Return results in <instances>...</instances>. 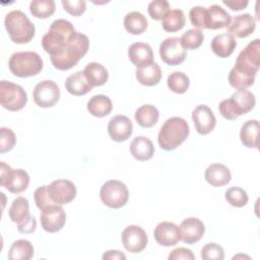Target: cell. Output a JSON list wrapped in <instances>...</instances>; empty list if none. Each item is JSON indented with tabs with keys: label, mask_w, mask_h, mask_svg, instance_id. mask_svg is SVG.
<instances>
[{
	"label": "cell",
	"mask_w": 260,
	"mask_h": 260,
	"mask_svg": "<svg viewBox=\"0 0 260 260\" xmlns=\"http://www.w3.org/2000/svg\"><path fill=\"white\" fill-rule=\"evenodd\" d=\"M76 34L77 31L70 21L62 18L56 19L51 23L48 32L44 35L42 47L50 57L55 56L70 44Z\"/></svg>",
	"instance_id": "6da1fadb"
},
{
	"label": "cell",
	"mask_w": 260,
	"mask_h": 260,
	"mask_svg": "<svg viewBox=\"0 0 260 260\" xmlns=\"http://www.w3.org/2000/svg\"><path fill=\"white\" fill-rule=\"evenodd\" d=\"M89 48L88 38L81 32L76 34L70 44L64 48L59 54L51 56L53 66L58 70H69L74 67L79 60L84 57Z\"/></svg>",
	"instance_id": "7a4b0ae2"
},
{
	"label": "cell",
	"mask_w": 260,
	"mask_h": 260,
	"mask_svg": "<svg viewBox=\"0 0 260 260\" xmlns=\"http://www.w3.org/2000/svg\"><path fill=\"white\" fill-rule=\"evenodd\" d=\"M190 133L187 121L181 117H171L162 124L157 135L160 148L173 150L181 145Z\"/></svg>",
	"instance_id": "3957f363"
},
{
	"label": "cell",
	"mask_w": 260,
	"mask_h": 260,
	"mask_svg": "<svg viewBox=\"0 0 260 260\" xmlns=\"http://www.w3.org/2000/svg\"><path fill=\"white\" fill-rule=\"evenodd\" d=\"M4 25L10 40L15 44H26L35 37V24L20 10L9 11L5 15Z\"/></svg>",
	"instance_id": "277c9868"
},
{
	"label": "cell",
	"mask_w": 260,
	"mask_h": 260,
	"mask_svg": "<svg viewBox=\"0 0 260 260\" xmlns=\"http://www.w3.org/2000/svg\"><path fill=\"white\" fill-rule=\"evenodd\" d=\"M8 66L13 75L17 77H29L42 71L43 60L36 52H16L10 56Z\"/></svg>",
	"instance_id": "5b68a950"
},
{
	"label": "cell",
	"mask_w": 260,
	"mask_h": 260,
	"mask_svg": "<svg viewBox=\"0 0 260 260\" xmlns=\"http://www.w3.org/2000/svg\"><path fill=\"white\" fill-rule=\"evenodd\" d=\"M0 103L4 109L16 112L23 109L26 105L27 94L19 84L7 80H1Z\"/></svg>",
	"instance_id": "8992f818"
},
{
	"label": "cell",
	"mask_w": 260,
	"mask_h": 260,
	"mask_svg": "<svg viewBox=\"0 0 260 260\" xmlns=\"http://www.w3.org/2000/svg\"><path fill=\"white\" fill-rule=\"evenodd\" d=\"M102 202L110 208L123 207L129 198L127 186L118 180H109L103 184L100 191Z\"/></svg>",
	"instance_id": "52a82bcc"
},
{
	"label": "cell",
	"mask_w": 260,
	"mask_h": 260,
	"mask_svg": "<svg viewBox=\"0 0 260 260\" xmlns=\"http://www.w3.org/2000/svg\"><path fill=\"white\" fill-rule=\"evenodd\" d=\"M0 184L9 192L18 194L26 190L29 184V176L22 169L13 170L9 165L1 161Z\"/></svg>",
	"instance_id": "ba28073f"
},
{
	"label": "cell",
	"mask_w": 260,
	"mask_h": 260,
	"mask_svg": "<svg viewBox=\"0 0 260 260\" xmlns=\"http://www.w3.org/2000/svg\"><path fill=\"white\" fill-rule=\"evenodd\" d=\"M34 102L41 108H51L60 99V89L53 80H43L39 82L32 92Z\"/></svg>",
	"instance_id": "9c48e42d"
},
{
	"label": "cell",
	"mask_w": 260,
	"mask_h": 260,
	"mask_svg": "<svg viewBox=\"0 0 260 260\" xmlns=\"http://www.w3.org/2000/svg\"><path fill=\"white\" fill-rule=\"evenodd\" d=\"M160 59L168 65L176 66L184 62L187 52L182 47L180 39L177 37L167 38L159 45Z\"/></svg>",
	"instance_id": "30bf717a"
},
{
	"label": "cell",
	"mask_w": 260,
	"mask_h": 260,
	"mask_svg": "<svg viewBox=\"0 0 260 260\" xmlns=\"http://www.w3.org/2000/svg\"><path fill=\"white\" fill-rule=\"evenodd\" d=\"M236 66L257 74L260 66V40L255 39L250 42L238 55Z\"/></svg>",
	"instance_id": "8fae6325"
},
{
	"label": "cell",
	"mask_w": 260,
	"mask_h": 260,
	"mask_svg": "<svg viewBox=\"0 0 260 260\" xmlns=\"http://www.w3.org/2000/svg\"><path fill=\"white\" fill-rule=\"evenodd\" d=\"M124 248L130 253H139L147 245V235L139 225L131 224L124 229L121 235Z\"/></svg>",
	"instance_id": "7c38bea8"
},
{
	"label": "cell",
	"mask_w": 260,
	"mask_h": 260,
	"mask_svg": "<svg viewBox=\"0 0 260 260\" xmlns=\"http://www.w3.org/2000/svg\"><path fill=\"white\" fill-rule=\"evenodd\" d=\"M66 222V213L62 205L54 204L46 207L41 213V225L48 233H57Z\"/></svg>",
	"instance_id": "4fadbf2b"
},
{
	"label": "cell",
	"mask_w": 260,
	"mask_h": 260,
	"mask_svg": "<svg viewBox=\"0 0 260 260\" xmlns=\"http://www.w3.org/2000/svg\"><path fill=\"white\" fill-rule=\"evenodd\" d=\"M48 193L50 198L58 205H64L71 202L76 196L75 185L65 179H58L53 181L48 186Z\"/></svg>",
	"instance_id": "5bb4252c"
},
{
	"label": "cell",
	"mask_w": 260,
	"mask_h": 260,
	"mask_svg": "<svg viewBox=\"0 0 260 260\" xmlns=\"http://www.w3.org/2000/svg\"><path fill=\"white\" fill-rule=\"evenodd\" d=\"M192 120L196 131L201 135L210 133L216 125L215 116L206 105H199L192 111Z\"/></svg>",
	"instance_id": "9a60e30c"
},
{
	"label": "cell",
	"mask_w": 260,
	"mask_h": 260,
	"mask_svg": "<svg viewBox=\"0 0 260 260\" xmlns=\"http://www.w3.org/2000/svg\"><path fill=\"white\" fill-rule=\"evenodd\" d=\"M205 232L204 223L197 217L185 218L180 226V241L186 244H194L201 240Z\"/></svg>",
	"instance_id": "2e32d148"
},
{
	"label": "cell",
	"mask_w": 260,
	"mask_h": 260,
	"mask_svg": "<svg viewBox=\"0 0 260 260\" xmlns=\"http://www.w3.org/2000/svg\"><path fill=\"white\" fill-rule=\"evenodd\" d=\"M133 132L131 120L124 115H117L111 118L108 124V133L112 140L122 142L127 140Z\"/></svg>",
	"instance_id": "e0dca14e"
},
{
	"label": "cell",
	"mask_w": 260,
	"mask_h": 260,
	"mask_svg": "<svg viewBox=\"0 0 260 260\" xmlns=\"http://www.w3.org/2000/svg\"><path fill=\"white\" fill-rule=\"evenodd\" d=\"M153 237L160 246H175L180 241L179 226L171 221H161L155 226Z\"/></svg>",
	"instance_id": "ac0fdd59"
},
{
	"label": "cell",
	"mask_w": 260,
	"mask_h": 260,
	"mask_svg": "<svg viewBox=\"0 0 260 260\" xmlns=\"http://www.w3.org/2000/svg\"><path fill=\"white\" fill-rule=\"evenodd\" d=\"M256 27V21L250 13L236 15L228 26V32L235 39H244L253 34Z\"/></svg>",
	"instance_id": "d6986e66"
},
{
	"label": "cell",
	"mask_w": 260,
	"mask_h": 260,
	"mask_svg": "<svg viewBox=\"0 0 260 260\" xmlns=\"http://www.w3.org/2000/svg\"><path fill=\"white\" fill-rule=\"evenodd\" d=\"M232 21L230 13L217 4L206 8V28L218 29L228 27Z\"/></svg>",
	"instance_id": "ffe728a7"
},
{
	"label": "cell",
	"mask_w": 260,
	"mask_h": 260,
	"mask_svg": "<svg viewBox=\"0 0 260 260\" xmlns=\"http://www.w3.org/2000/svg\"><path fill=\"white\" fill-rule=\"evenodd\" d=\"M128 57L136 67H141L153 62L152 49L148 44L143 42H136L130 45Z\"/></svg>",
	"instance_id": "44dd1931"
},
{
	"label": "cell",
	"mask_w": 260,
	"mask_h": 260,
	"mask_svg": "<svg viewBox=\"0 0 260 260\" xmlns=\"http://www.w3.org/2000/svg\"><path fill=\"white\" fill-rule=\"evenodd\" d=\"M205 180L212 187H221L231 182L232 175L229 168L222 164H211L204 173Z\"/></svg>",
	"instance_id": "7402d4cb"
},
{
	"label": "cell",
	"mask_w": 260,
	"mask_h": 260,
	"mask_svg": "<svg viewBox=\"0 0 260 260\" xmlns=\"http://www.w3.org/2000/svg\"><path fill=\"white\" fill-rule=\"evenodd\" d=\"M212 52L220 58H228L233 54L237 47L236 39L229 32L215 36L210 44Z\"/></svg>",
	"instance_id": "603a6c76"
},
{
	"label": "cell",
	"mask_w": 260,
	"mask_h": 260,
	"mask_svg": "<svg viewBox=\"0 0 260 260\" xmlns=\"http://www.w3.org/2000/svg\"><path fill=\"white\" fill-rule=\"evenodd\" d=\"M230 102L235 108L238 116L249 113L256 104L254 93L248 89H238L230 98Z\"/></svg>",
	"instance_id": "cb8c5ba5"
},
{
	"label": "cell",
	"mask_w": 260,
	"mask_h": 260,
	"mask_svg": "<svg viewBox=\"0 0 260 260\" xmlns=\"http://www.w3.org/2000/svg\"><path fill=\"white\" fill-rule=\"evenodd\" d=\"M129 150L135 159L143 161L148 160L153 156L154 146L149 138L137 136L131 141Z\"/></svg>",
	"instance_id": "d4e9b609"
},
{
	"label": "cell",
	"mask_w": 260,
	"mask_h": 260,
	"mask_svg": "<svg viewBox=\"0 0 260 260\" xmlns=\"http://www.w3.org/2000/svg\"><path fill=\"white\" fill-rule=\"evenodd\" d=\"M135 73L138 82L146 86H153L157 84L161 78L160 67L155 62H151L147 65L137 67Z\"/></svg>",
	"instance_id": "484cf974"
},
{
	"label": "cell",
	"mask_w": 260,
	"mask_h": 260,
	"mask_svg": "<svg viewBox=\"0 0 260 260\" xmlns=\"http://www.w3.org/2000/svg\"><path fill=\"white\" fill-rule=\"evenodd\" d=\"M65 87L72 95H84L92 89L83 71H77L67 77Z\"/></svg>",
	"instance_id": "4316f807"
},
{
	"label": "cell",
	"mask_w": 260,
	"mask_h": 260,
	"mask_svg": "<svg viewBox=\"0 0 260 260\" xmlns=\"http://www.w3.org/2000/svg\"><path fill=\"white\" fill-rule=\"evenodd\" d=\"M256 74L234 66L229 73V82L236 89H247L255 81Z\"/></svg>",
	"instance_id": "83f0119b"
},
{
	"label": "cell",
	"mask_w": 260,
	"mask_h": 260,
	"mask_svg": "<svg viewBox=\"0 0 260 260\" xmlns=\"http://www.w3.org/2000/svg\"><path fill=\"white\" fill-rule=\"evenodd\" d=\"M259 122L257 120H248L245 122L240 131L242 143L248 148H258L259 145Z\"/></svg>",
	"instance_id": "f1b7e54d"
},
{
	"label": "cell",
	"mask_w": 260,
	"mask_h": 260,
	"mask_svg": "<svg viewBox=\"0 0 260 260\" xmlns=\"http://www.w3.org/2000/svg\"><path fill=\"white\" fill-rule=\"evenodd\" d=\"M112 101L105 94L93 95L87 102V111L94 117H106L112 112Z\"/></svg>",
	"instance_id": "f546056e"
},
{
	"label": "cell",
	"mask_w": 260,
	"mask_h": 260,
	"mask_svg": "<svg viewBox=\"0 0 260 260\" xmlns=\"http://www.w3.org/2000/svg\"><path fill=\"white\" fill-rule=\"evenodd\" d=\"M83 73L92 87L104 85L109 78L108 70L98 62L88 63L84 67Z\"/></svg>",
	"instance_id": "4dcf8cb0"
},
{
	"label": "cell",
	"mask_w": 260,
	"mask_h": 260,
	"mask_svg": "<svg viewBox=\"0 0 260 260\" xmlns=\"http://www.w3.org/2000/svg\"><path fill=\"white\" fill-rule=\"evenodd\" d=\"M124 27L131 35H141L147 28L146 17L139 11H131L124 17Z\"/></svg>",
	"instance_id": "1f68e13d"
},
{
	"label": "cell",
	"mask_w": 260,
	"mask_h": 260,
	"mask_svg": "<svg viewBox=\"0 0 260 260\" xmlns=\"http://www.w3.org/2000/svg\"><path fill=\"white\" fill-rule=\"evenodd\" d=\"M159 118L158 110L152 105H143L139 107L135 112L136 122L144 128H150L154 126Z\"/></svg>",
	"instance_id": "d6a6232c"
},
{
	"label": "cell",
	"mask_w": 260,
	"mask_h": 260,
	"mask_svg": "<svg viewBox=\"0 0 260 260\" xmlns=\"http://www.w3.org/2000/svg\"><path fill=\"white\" fill-rule=\"evenodd\" d=\"M34 247L27 240H16L12 243L9 252L8 259L10 260H29L34 256Z\"/></svg>",
	"instance_id": "836d02e7"
},
{
	"label": "cell",
	"mask_w": 260,
	"mask_h": 260,
	"mask_svg": "<svg viewBox=\"0 0 260 260\" xmlns=\"http://www.w3.org/2000/svg\"><path fill=\"white\" fill-rule=\"evenodd\" d=\"M186 17L181 9H170L161 19V26L168 32H175L185 25Z\"/></svg>",
	"instance_id": "e575fe53"
},
{
	"label": "cell",
	"mask_w": 260,
	"mask_h": 260,
	"mask_svg": "<svg viewBox=\"0 0 260 260\" xmlns=\"http://www.w3.org/2000/svg\"><path fill=\"white\" fill-rule=\"evenodd\" d=\"M8 214L10 219L13 222L19 223L26 219L30 214H29V203L28 200L24 197H16L12 203L11 206L9 207Z\"/></svg>",
	"instance_id": "d590c367"
},
{
	"label": "cell",
	"mask_w": 260,
	"mask_h": 260,
	"mask_svg": "<svg viewBox=\"0 0 260 260\" xmlns=\"http://www.w3.org/2000/svg\"><path fill=\"white\" fill-rule=\"evenodd\" d=\"M56 5L53 0H32L29 3V11L37 18H48L55 12Z\"/></svg>",
	"instance_id": "8d00e7d4"
},
{
	"label": "cell",
	"mask_w": 260,
	"mask_h": 260,
	"mask_svg": "<svg viewBox=\"0 0 260 260\" xmlns=\"http://www.w3.org/2000/svg\"><path fill=\"white\" fill-rule=\"evenodd\" d=\"M204 41V35L201 29L190 28L185 31L180 38L182 47L185 50H195L198 49Z\"/></svg>",
	"instance_id": "74e56055"
},
{
	"label": "cell",
	"mask_w": 260,
	"mask_h": 260,
	"mask_svg": "<svg viewBox=\"0 0 260 260\" xmlns=\"http://www.w3.org/2000/svg\"><path fill=\"white\" fill-rule=\"evenodd\" d=\"M168 87L176 93H184L187 91L190 85L189 77L181 71H174L168 76Z\"/></svg>",
	"instance_id": "f35d334b"
},
{
	"label": "cell",
	"mask_w": 260,
	"mask_h": 260,
	"mask_svg": "<svg viewBox=\"0 0 260 260\" xmlns=\"http://www.w3.org/2000/svg\"><path fill=\"white\" fill-rule=\"evenodd\" d=\"M225 200L234 207H243L248 203L247 192L240 187H231L224 193Z\"/></svg>",
	"instance_id": "ab89813d"
},
{
	"label": "cell",
	"mask_w": 260,
	"mask_h": 260,
	"mask_svg": "<svg viewBox=\"0 0 260 260\" xmlns=\"http://www.w3.org/2000/svg\"><path fill=\"white\" fill-rule=\"evenodd\" d=\"M170 10V4L166 0H153L148 4V14L154 20H161Z\"/></svg>",
	"instance_id": "60d3db41"
},
{
	"label": "cell",
	"mask_w": 260,
	"mask_h": 260,
	"mask_svg": "<svg viewBox=\"0 0 260 260\" xmlns=\"http://www.w3.org/2000/svg\"><path fill=\"white\" fill-rule=\"evenodd\" d=\"M201 258L204 260H222L224 258V251L220 245L208 243L201 249Z\"/></svg>",
	"instance_id": "b9f144b4"
},
{
	"label": "cell",
	"mask_w": 260,
	"mask_h": 260,
	"mask_svg": "<svg viewBox=\"0 0 260 260\" xmlns=\"http://www.w3.org/2000/svg\"><path fill=\"white\" fill-rule=\"evenodd\" d=\"M0 152L5 153L10 151L16 143V137L14 132L6 127L0 128Z\"/></svg>",
	"instance_id": "7bdbcfd3"
},
{
	"label": "cell",
	"mask_w": 260,
	"mask_h": 260,
	"mask_svg": "<svg viewBox=\"0 0 260 260\" xmlns=\"http://www.w3.org/2000/svg\"><path fill=\"white\" fill-rule=\"evenodd\" d=\"M191 23L198 29L206 28V8L203 6H194L189 11Z\"/></svg>",
	"instance_id": "ee69618b"
},
{
	"label": "cell",
	"mask_w": 260,
	"mask_h": 260,
	"mask_svg": "<svg viewBox=\"0 0 260 260\" xmlns=\"http://www.w3.org/2000/svg\"><path fill=\"white\" fill-rule=\"evenodd\" d=\"M34 199H35V202H36V205L37 207L40 209V210H43L45 209L46 207L48 206H51V205H54L56 204L49 196V193H48V186H41L39 188L36 189L35 193H34Z\"/></svg>",
	"instance_id": "f6af8a7d"
},
{
	"label": "cell",
	"mask_w": 260,
	"mask_h": 260,
	"mask_svg": "<svg viewBox=\"0 0 260 260\" xmlns=\"http://www.w3.org/2000/svg\"><path fill=\"white\" fill-rule=\"evenodd\" d=\"M61 3L64 10L73 16H79L86 10L84 0H62Z\"/></svg>",
	"instance_id": "bcb514c9"
},
{
	"label": "cell",
	"mask_w": 260,
	"mask_h": 260,
	"mask_svg": "<svg viewBox=\"0 0 260 260\" xmlns=\"http://www.w3.org/2000/svg\"><path fill=\"white\" fill-rule=\"evenodd\" d=\"M218 111L223 118L226 120H236L239 116L230 102V99L222 100L218 105Z\"/></svg>",
	"instance_id": "7dc6e473"
},
{
	"label": "cell",
	"mask_w": 260,
	"mask_h": 260,
	"mask_svg": "<svg viewBox=\"0 0 260 260\" xmlns=\"http://www.w3.org/2000/svg\"><path fill=\"white\" fill-rule=\"evenodd\" d=\"M170 260H194L195 259V255L193 254V252L190 249L187 248H177L175 250H173L168 257Z\"/></svg>",
	"instance_id": "c3c4849f"
},
{
	"label": "cell",
	"mask_w": 260,
	"mask_h": 260,
	"mask_svg": "<svg viewBox=\"0 0 260 260\" xmlns=\"http://www.w3.org/2000/svg\"><path fill=\"white\" fill-rule=\"evenodd\" d=\"M37 220L34 215H29L23 221L17 223V231L21 234H31L36 231Z\"/></svg>",
	"instance_id": "681fc988"
},
{
	"label": "cell",
	"mask_w": 260,
	"mask_h": 260,
	"mask_svg": "<svg viewBox=\"0 0 260 260\" xmlns=\"http://www.w3.org/2000/svg\"><path fill=\"white\" fill-rule=\"evenodd\" d=\"M222 3L225 6H228L229 8H231L232 10H237L238 11V10H242V9L246 8L249 2L247 0H232V1L223 0Z\"/></svg>",
	"instance_id": "f907efd6"
},
{
	"label": "cell",
	"mask_w": 260,
	"mask_h": 260,
	"mask_svg": "<svg viewBox=\"0 0 260 260\" xmlns=\"http://www.w3.org/2000/svg\"><path fill=\"white\" fill-rule=\"evenodd\" d=\"M104 260H119V259H126V255L118 250H109L104 253L103 255Z\"/></svg>",
	"instance_id": "816d5d0a"
}]
</instances>
